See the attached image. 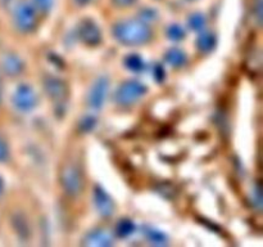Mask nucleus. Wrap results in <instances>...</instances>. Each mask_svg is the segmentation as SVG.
Wrapping results in <instances>:
<instances>
[{
	"label": "nucleus",
	"instance_id": "f03ea898",
	"mask_svg": "<svg viewBox=\"0 0 263 247\" xmlns=\"http://www.w3.org/2000/svg\"><path fill=\"white\" fill-rule=\"evenodd\" d=\"M61 180L67 195L76 197V196H79L82 192L84 177H82L80 166H77L76 164L68 162L67 165H64L61 174Z\"/></svg>",
	"mask_w": 263,
	"mask_h": 247
},
{
	"label": "nucleus",
	"instance_id": "b1692460",
	"mask_svg": "<svg viewBox=\"0 0 263 247\" xmlns=\"http://www.w3.org/2000/svg\"><path fill=\"white\" fill-rule=\"evenodd\" d=\"M154 76H156V79L158 80V81H162L163 80V68H162V66H159V64H157L156 66V69H154Z\"/></svg>",
	"mask_w": 263,
	"mask_h": 247
},
{
	"label": "nucleus",
	"instance_id": "cd10ccee",
	"mask_svg": "<svg viewBox=\"0 0 263 247\" xmlns=\"http://www.w3.org/2000/svg\"><path fill=\"white\" fill-rule=\"evenodd\" d=\"M2 190H3V182L2 179H0V193H2Z\"/></svg>",
	"mask_w": 263,
	"mask_h": 247
},
{
	"label": "nucleus",
	"instance_id": "4468645a",
	"mask_svg": "<svg viewBox=\"0 0 263 247\" xmlns=\"http://www.w3.org/2000/svg\"><path fill=\"white\" fill-rule=\"evenodd\" d=\"M125 64L128 69L134 72H140L144 69V61L138 54H130V56L126 57Z\"/></svg>",
	"mask_w": 263,
	"mask_h": 247
},
{
	"label": "nucleus",
	"instance_id": "a211bd4d",
	"mask_svg": "<svg viewBox=\"0 0 263 247\" xmlns=\"http://www.w3.org/2000/svg\"><path fill=\"white\" fill-rule=\"evenodd\" d=\"M189 26L195 31H202L205 26L204 15L200 13H195L189 18Z\"/></svg>",
	"mask_w": 263,
	"mask_h": 247
},
{
	"label": "nucleus",
	"instance_id": "aec40b11",
	"mask_svg": "<svg viewBox=\"0 0 263 247\" xmlns=\"http://www.w3.org/2000/svg\"><path fill=\"white\" fill-rule=\"evenodd\" d=\"M139 18H140L141 22L146 23L148 25L149 22H153L154 20L157 18V12L154 9H149V8H145V9L141 10L139 13Z\"/></svg>",
	"mask_w": 263,
	"mask_h": 247
},
{
	"label": "nucleus",
	"instance_id": "f3484780",
	"mask_svg": "<svg viewBox=\"0 0 263 247\" xmlns=\"http://www.w3.org/2000/svg\"><path fill=\"white\" fill-rule=\"evenodd\" d=\"M167 36L174 41H180L185 38V31L181 26L172 25L167 28Z\"/></svg>",
	"mask_w": 263,
	"mask_h": 247
},
{
	"label": "nucleus",
	"instance_id": "4be33fe9",
	"mask_svg": "<svg viewBox=\"0 0 263 247\" xmlns=\"http://www.w3.org/2000/svg\"><path fill=\"white\" fill-rule=\"evenodd\" d=\"M8 154H9V151H8L7 144L0 138V161H5L8 158Z\"/></svg>",
	"mask_w": 263,
	"mask_h": 247
},
{
	"label": "nucleus",
	"instance_id": "423d86ee",
	"mask_svg": "<svg viewBox=\"0 0 263 247\" xmlns=\"http://www.w3.org/2000/svg\"><path fill=\"white\" fill-rule=\"evenodd\" d=\"M108 90H109V80L105 76L99 77L97 81L92 84L90 89L89 95H87V104L94 110H99L104 105L105 99H107Z\"/></svg>",
	"mask_w": 263,
	"mask_h": 247
},
{
	"label": "nucleus",
	"instance_id": "c85d7f7f",
	"mask_svg": "<svg viewBox=\"0 0 263 247\" xmlns=\"http://www.w3.org/2000/svg\"><path fill=\"white\" fill-rule=\"evenodd\" d=\"M5 2H9V0H5Z\"/></svg>",
	"mask_w": 263,
	"mask_h": 247
},
{
	"label": "nucleus",
	"instance_id": "ddd939ff",
	"mask_svg": "<svg viewBox=\"0 0 263 247\" xmlns=\"http://www.w3.org/2000/svg\"><path fill=\"white\" fill-rule=\"evenodd\" d=\"M166 61L167 63L171 64L174 67H181L186 62V56L182 50L180 49H171L167 51L166 54Z\"/></svg>",
	"mask_w": 263,
	"mask_h": 247
},
{
	"label": "nucleus",
	"instance_id": "412c9836",
	"mask_svg": "<svg viewBox=\"0 0 263 247\" xmlns=\"http://www.w3.org/2000/svg\"><path fill=\"white\" fill-rule=\"evenodd\" d=\"M95 125H97V120L94 117H91V116H87V117H85L81 121L80 128H81L82 131H90Z\"/></svg>",
	"mask_w": 263,
	"mask_h": 247
},
{
	"label": "nucleus",
	"instance_id": "0eeeda50",
	"mask_svg": "<svg viewBox=\"0 0 263 247\" xmlns=\"http://www.w3.org/2000/svg\"><path fill=\"white\" fill-rule=\"evenodd\" d=\"M77 35L80 40L90 46L98 45L102 41V31L99 26L91 20H82L77 26Z\"/></svg>",
	"mask_w": 263,
	"mask_h": 247
},
{
	"label": "nucleus",
	"instance_id": "dca6fc26",
	"mask_svg": "<svg viewBox=\"0 0 263 247\" xmlns=\"http://www.w3.org/2000/svg\"><path fill=\"white\" fill-rule=\"evenodd\" d=\"M134 231H135V224L131 220H128V219H122L121 221H118L117 234L120 237L126 238V237H128L130 234H133Z\"/></svg>",
	"mask_w": 263,
	"mask_h": 247
},
{
	"label": "nucleus",
	"instance_id": "2eb2a0df",
	"mask_svg": "<svg viewBox=\"0 0 263 247\" xmlns=\"http://www.w3.org/2000/svg\"><path fill=\"white\" fill-rule=\"evenodd\" d=\"M144 234H145L146 238H148L151 242H153V243L163 244L167 242L166 234H163L162 232L157 231V229L151 228V226H146V228H144Z\"/></svg>",
	"mask_w": 263,
	"mask_h": 247
},
{
	"label": "nucleus",
	"instance_id": "5701e85b",
	"mask_svg": "<svg viewBox=\"0 0 263 247\" xmlns=\"http://www.w3.org/2000/svg\"><path fill=\"white\" fill-rule=\"evenodd\" d=\"M253 196H254V198H256V202H253V203H254V205H256V207L259 210V208H261V190H259L258 184H257L256 187H254Z\"/></svg>",
	"mask_w": 263,
	"mask_h": 247
},
{
	"label": "nucleus",
	"instance_id": "a878e982",
	"mask_svg": "<svg viewBox=\"0 0 263 247\" xmlns=\"http://www.w3.org/2000/svg\"><path fill=\"white\" fill-rule=\"evenodd\" d=\"M90 2H92V0H76V3H79V4H81V5L87 4V3H90Z\"/></svg>",
	"mask_w": 263,
	"mask_h": 247
},
{
	"label": "nucleus",
	"instance_id": "9b49d317",
	"mask_svg": "<svg viewBox=\"0 0 263 247\" xmlns=\"http://www.w3.org/2000/svg\"><path fill=\"white\" fill-rule=\"evenodd\" d=\"M2 66L5 74L9 75V76H15V75H20L23 71V62L21 61L20 57L12 53L5 54L4 58H3Z\"/></svg>",
	"mask_w": 263,
	"mask_h": 247
},
{
	"label": "nucleus",
	"instance_id": "9d476101",
	"mask_svg": "<svg viewBox=\"0 0 263 247\" xmlns=\"http://www.w3.org/2000/svg\"><path fill=\"white\" fill-rule=\"evenodd\" d=\"M115 243L112 234L104 229H94L89 232L84 239L85 246L90 247H108Z\"/></svg>",
	"mask_w": 263,
	"mask_h": 247
},
{
	"label": "nucleus",
	"instance_id": "f8f14e48",
	"mask_svg": "<svg viewBox=\"0 0 263 247\" xmlns=\"http://www.w3.org/2000/svg\"><path fill=\"white\" fill-rule=\"evenodd\" d=\"M216 44V38L213 33L207 32V31H202V33L199 35L197 40L198 49L203 53H210L213 48H215Z\"/></svg>",
	"mask_w": 263,
	"mask_h": 247
},
{
	"label": "nucleus",
	"instance_id": "6e6552de",
	"mask_svg": "<svg viewBox=\"0 0 263 247\" xmlns=\"http://www.w3.org/2000/svg\"><path fill=\"white\" fill-rule=\"evenodd\" d=\"M44 89H45L46 94L57 103V104H62L66 102L67 97H68V87H67L66 82L63 80L58 79L54 76H46L44 80Z\"/></svg>",
	"mask_w": 263,
	"mask_h": 247
},
{
	"label": "nucleus",
	"instance_id": "7ed1b4c3",
	"mask_svg": "<svg viewBox=\"0 0 263 247\" xmlns=\"http://www.w3.org/2000/svg\"><path fill=\"white\" fill-rule=\"evenodd\" d=\"M146 93V86L140 81L136 80H130V81H125L121 86H118L117 92H116L115 99L118 104L121 105H130L134 104L136 100L144 97Z\"/></svg>",
	"mask_w": 263,
	"mask_h": 247
},
{
	"label": "nucleus",
	"instance_id": "393cba45",
	"mask_svg": "<svg viewBox=\"0 0 263 247\" xmlns=\"http://www.w3.org/2000/svg\"><path fill=\"white\" fill-rule=\"evenodd\" d=\"M113 2L118 7H128V5H133L136 0H113Z\"/></svg>",
	"mask_w": 263,
	"mask_h": 247
},
{
	"label": "nucleus",
	"instance_id": "39448f33",
	"mask_svg": "<svg viewBox=\"0 0 263 247\" xmlns=\"http://www.w3.org/2000/svg\"><path fill=\"white\" fill-rule=\"evenodd\" d=\"M13 104L21 112H28L32 108H35L36 103H37V97L36 93L30 85L22 84L15 89L14 94H13Z\"/></svg>",
	"mask_w": 263,
	"mask_h": 247
},
{
	"label": "nucleus",
	"instance_id": "bb28decb",
	"mask_svg": "<svg viewBox=\"0 0 263 247\" xmlns=\"http://www.w3.org/2000/svg\"><path fill=\"white\" fill-rule=\"evenodd\" d=\"M2 94H3V89H2V82H0V100H2Z\"/></svg>",
	"mask_w": 263,
	"mask_h": 247
},
{
	"label": "nucleus",
	"instance_id": "20e7f679",
	"mask_svg": "<svg viewBox=\"0 0 263 247\" xmlns=\"http://www.w3.org/2000/svg\"><path fill=\"white\" fill-rule=\"evenodd\" d=\"M13 18L18 30L23 32H30L36 27L37 18H36V9L32 4L26 2H21L15 5Z\"/></svg>",
	"mask_w": 263,
	"mask_h": 247
},
{
	"label": "nucleus",
	"instance_id": "f257e3e1",
	"mask_svg": "<svg viewBox=\"0 0 263 247\" xmlns=\"http://www.w3.org/2000/svg\"><path fill=\"white\" fill-rule=\"evenodd\" d=\"M113 35L125 45H141L151 40L152 30L140 20L125 21L113 27Z\"/></svg>",
	"mask_w": 263,
	"mask_h": 247
},
{
	"label": "nucleus",
	"instance_id": "1a4fd4ad",
	"mask_svg": "<svg viewBox=\"0 0 263 247\" xmlns=\"http://www.w3.org/2000/svg\"><path fill=\"white\" fill-rule=\"evenodd\" d=\"M94 203L97 211L103 218H110L115 213V202L103 188L95 187L94 189Z\"/></svg>",
	"mask_w": 263,
	"mask_h": 247
},
{
	"label": "nucleus",
	"instance_id": "6ab92c4d",
	"mask_svg": "<svg viewBox=\"0 0 263 247\" xmlns=\"http://www.w3.org/2000/svg\"><path fill=\"white\" fill-rule=\"evenodd\" d=\"M32 3L35 9L41 13L50 12L54 5V0H32Z\"/></svg>",
	"mask_w": 263,
	"mask_h": 247
}]
</instances>
